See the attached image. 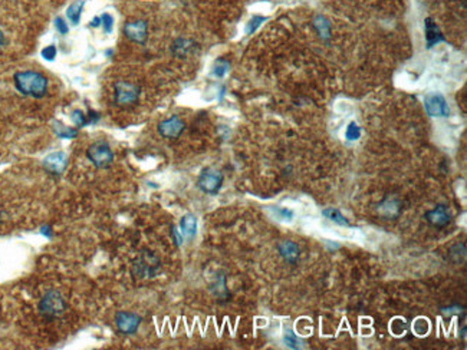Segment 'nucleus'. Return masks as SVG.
Segmentation results:
<instances>
[{"label": "nucleus", "instance_id": "obj_1", "mask_svg": "<svg viewBox=\"0 0 467 350\" xmlns=\"http://www.w3.org/2000/svg\"><path fill=\"white\" fill-rule=\"evenodd\" d=\"M16 89L30 98H43L48 93V78L36 71H20L13 76Z\"/></svg>", "mask_w": 467, "mask_h": 350}, {"label": "nucleus", "instance_id": "obj_2", "mask_svg": "<svg viewBox=\"0 0 467 350\" xmlns=\"http://www.w3.org/2000/svg\"><path fill=\"white\" fill-rule=\"evenodd\" d=\"M160 268H161V262L158 260V257L151 251H142L134 260L132 271L141 278H151L158 274Z\"/></svg>", "mask_w": 467, "mask_h": 350}, {"label": "nucleus", "instance_id": "obj_3", "mask_svg": "<svg viewBox=\"0 0 467 350\" xmlns=\"http://www.w3.org/2000/svg\"><path fill=\"white\" fill-rule=\"evenodd\" d=\"M87 157L91 164L100 170L110 168L114 161V152L105 141H97L92 145H89V148L87 150Z\"/></svg>", "mask_w": 467, "mask_h": 350}, {"label": "nucleus", "instance_id": "obj_4", "mask_svg": "<svg viewBox=\"0 0 467 350\" xmlns=\"http://www.w3.org/2000/svg\"><path fill=\"white\" fill-rule=\"evenodd\" d=\"M39 310L45 317H58L66 310V301L58 290H49L39 301Z\"/></svg>", "mask_w": 467, "mask_h": 350}, {"label": "nucleus", "instance_id": "obj_5", "mask_svg": "<svg viewBox=\"0 0 467 350\" xmlns=\"http://www.w3.org/2000/svg\"><path fill=\"white\" fill-rule=\"evenodd\" d=\"M139 93H141V90L135 84L126 82V81L115 82L114 100L117 105H121V106L132 105L138 100Z\"/></svg>", "mask_w": 467, "mask_h": 350}, {"label": "nucleus", "instance_id": "obj_6", "mask_svg": "<svg viewBox=\"0 0 467 350\" xmlns=\"http://www.w3.org/2000/svg\"><path fill=\"white\" fill-rule=\"evenodd\" d=\"M223 179L225 178H223V174L220 171H217L215 168H206V170H203L199 179H197V187L206 194L215 195L220 191V188L223 185Z\"/></svg>", "mask_w": 467, "mask_h": 350}, {"label": "nucleus", "instance_id": "obj_7", "mask_svg": "<svg viewBox=\"0 0 467 350\" xmlns=\"http://www.w3.org/2000/svg\"><path fill=\"white\" fill-rule=\"evenodd\" d=\"M114 322L119 333H122V335H134V333H137L142 319L137 313L118 312L115 314Z\"/></svg>", "mask_w": 467, "mask_h": 350}, {"label": "nucleus", "instance_id": "obj_8", "mask_svg": "<svg viewBox=\"0 0 467 350\" xmlns=\"http://www.w3.org/2000/svg\"><path fill=\"white\" fill-rule=\"evenodd\" d=\"M424 106L430 116H449L450 108L442 93H430L424 99Z\"/></svg>", "mask_w": 467, "mask_h": 350}, {"label": "nucleus", "instance_id": "obj_9", "mask_svg": "<svg viewBox=\"0 0 467 350\" xmlns=\"http://www.w3.org/2000/svg\"><path fill=\"white\" fill-rule=\"evenodd\" d=\"M184 129H186L184 121H183L180 116H177V115H173V116L167 118V119H164V121L158 125V132H160V135L164 138H168V139L178 138L184 132Z\"/></svg>", "mask_w": 467, "mask_h": 350}, {"label": "nucleus", "instance_id": "obj_10", "mask_svg": "<svg viewBox=\"0 0 467 350\" xmlns=\"http://www.w3.org/2000/svg\"><path fill=\"white\" fill-rule=\"evenodd\" d=\"M43 168L46 173L52 175H61L65 173L66 167H68V157L65 155L62 151H56L49 154L45 160H43Z\"/></svg>", "mask_w": 467, "mask_h": 350}, {"label": "nucleus", "instance_id": "obj_11", "mask_svg": "<svg viewBox=\"0 0 467 350\" xmlns=\"http://www.w3.org/2000/svg\"><path fill=\"white\" fill-rule=\"evenodd\" d=\"M147 33H148V26H147V22H144V20L126 22L124 25V35L131 42L144 45L147 40Z\"/></svg>", "mask_w": 467, "mask_h": 350}, {"label": "nucleus", "instance_id": "obj_12", "mask_svg": "<svg viewBox=\"0 0 467 350\" xmlns=\"http://www.w3.org/2000/svg\"><path fill=\"white\" fill-rule=\"evenodd\" d=\"M426 220L431 225H434V227H446L450 223L452 215H450L449 208L446 205L440 204V205L434 207L433 210H430V211L426 213Z\"/></svg>", "mask_w": 467, "mask_h": 350}, {"label": "nucleus", "instance_id": "obj_13", "mask_svg": "<svg viewBox=\"0 0 467 350\" xmlns=\"http://www.w3.org/2000/svg\"><path fill=\"white\" fill-rule=\"evenodd\" d=\"M278 250L279 254L282 256V259L285 262H291V264H295L301 257V249L293 241H283V243H280L278 246Z\"/></svg>", "mask_w": 467, "mask_h": 350}, {"label": "nucleus", "instance_id": "obj_14", "mask_svg": "<svg viewBox=\"0 0 467 350\" xmlns=\"http://www.w3.org/2000/svg\"><path fill=\"white\" fill-rule=\"evenodd\" d=\"M424 23H426L424 25L426 26V40H427V48L429 49H431L433 46H436L440 42H444V36H443L439 26L434 23L433 19H430V17L426 19Z\"/></svg>", "mask_w": 467, "mask_h": 350}, {"label": "nucleus", "instance_id": "obj_15", "mask_svg": "<svg viewBox=\"0 0 467 350\" xmlns=\"http://www.w3.org/2000/svg\"><path fill=\"white\" fill-rule=\"evenodd\" d=\"M180 230L181 234L187 238H194L197 234V218L193 214H186L181 221H180Z\"/></svg>", "mask_w": 467, "mask_h": 350}, {"label": "nucleus", "instance_id": "obj_16", "mask_svg": "<svg viewBox=\"0 0 467 350\" xmlns=\"http://www.w3.org/2000/svg\"><path fill=\"white\" fill-rule=\"evenodd\" d=\"M400 208H401V204L397 198H387L378 205V213L384 215L385 218H392L400 213Z\"/></svg>", "mask_w": 467, "mask_h": 350}, {"label": "nucleus", "instance_id": "obj_17", "mask_svg": "<svg viewBox=\"0 0 467 350\" xmlns=\"http://www.w3.org/2000/svg\"><path fill=\"white\" fill-rule=\"evenodd\" d=\"M52 129H53L56 137L62 138V139H74V138H76V134H78V131H76L75 128L63 125L61 121H53L52 122Z\"/></svg>", "mask_w": 467, "mask_h": 350}, {"label": "nucleus", "instance_id": "obj_18", "mask_svg": "<svg viewBox=\"0 0 467 350\" xmlns=\"http://www.w3.org/2000/svg\"><path fill=\"white\" fill-rule=\"evenodd\" d=\"M193 49H194V42L189 39H177L171 46V50L176 56H186L190 52H193Z\"/></svg>", "mask_w": 467, "mask_h": 350}, {"label": "nucleus", "instance_id": "obj_19", "mask_svg": "<svg viewBox=\"0 0 467 350\" xmlns=\"http://www.w3.org/2000/svg\"><path fill=\"white\" fill-rule=\"evenodd\" d=\"M84 4H85V1H84V0H76V1H74V3L68 7V10H66V16H68V19H69L74 25H78V23L81 22V16H82Z\"/></svg>", "mask_w": 467, "mask_h": 350}, {"label": "nucleus", "instance_id": "obj_20", "mask_svg": "<svg viewBox=\"0 0 467 350\" xmlns=\"http://www.w3.org/2000/svg\"><path fill=\"white\" fill-rule=\"evenodd\" d=\"M322 215L329 220V221H332V223H335V224L338 225H350V221H348V218L344 215V214L340 211V210H337V208H325L324 211H322Z\"/></svg>", "mask_w": 467, "mask_h": 350}, {"label": "nucleus", "instance_id": "obj_21", "mask_svg": "<svg viewBox=\"0 0 467 350\" xmlns=\"http://www.w3.org/2000/svg\"><path fill=\"white\" fill-rule=\"evenodd\" d=\"M314 27L316 29L318 35L324 40H328L331 38V23L324 17V16H318L314 20Z\"/></svg>", "mask_w": 467, "mask_h": 350}, {"label": "nucleus", "instance_id": "obj_22", "mask_svg": "<svg viewBox=\"0 0 467 350\" xmlns=\"http://www.w3.org/2000/svg\"><path fill=\"white\" fill-rule=\"evenodd\" d=\"M283 342H285V345H286L289 349H303V345H305V342H303L302 339L298 338L292 330H288V332L285 333Z\"/></svg>", "mask_w": 467, "mask_h": 350}, {"label": "nucleus", "instance_id": "obj_23", "mask_svg": "<svg viewBox=\"0 0 467 350\" xmlns=\"http://www.w3.org/2000/svg\"><path fill=\"white\" fill-rule=\"evenodd\" d=\"M212 290L215 291V294L217 297H228L229 296V291L228 288H226V280H225V275H220V277H217L215 281V284H213V287Z\"/></svg>", "mask_w": 467, "mask_h": 350}, {"label": "nucleus", "instance_id": "obj_24", "mask_svg": "<svg viewBox=\"0 0 467 350\" xmlns=\"http://www.w3.org/2000/svg\"><path fill=\"white\" fill-rule=\"evenodd\" d=\"M272 211L275 213V215L278 218L283 220V221H292L293 217H295V213L292 211L291 208H286V207H273Z\"/></svg>", "mask_w": 467, "mask_h": 350}, {"label": "nucleus", "instance_id": "obj_25", "mask_svg": "<svg viewBox=\"0 0 467 350\" xmlns=\"http://www.w3.org/2000/svg\"><path fill=\"white\" fill-rule=\"evenodd\" d=\"M345 137L348 141H358L361 138V128L356 125V122H350L345 131Z\"/></svg>", "mask_w": 467, "mask_h": 350}, {"label": "nucleus", "instance_id": "obj_26", "mask_svg": "<svg viewBox=\"0 0 467 350\" xmlns=\"http://www.w3.org/2000/svg\"><path fill=\"white\" fill-rule=\"evenodd\" d=\"M229 66H230V63H229L228 61H225V59H219V61L215 63V68H213V75L217 76V78H223V76L228 74Z\"/></svg>", "mask_w": 467, "mask_h": 350}, {"label": "nucleus", "instance_id": "obj_27", "mask_svg": "<svg viewBox=\"0 0 467 350\" xmlns=\"http://www.w3.org/2000/svg\"><path fill=\"white\" fill-rule=\"evenodd\" d=\"M265 20L266 17H263V16H253L252 19L249 20L247 26H246V33H247V35H252L253 32H256V29L262 25Z\"/></svg>", "mask_w": 467, "mask_h": 350}, {"label": "nucleus", "instance_id": "obj_28", "mask_svg": "<svg viewBox=\"0 0 467 350\" xmlns=\"http://www.w3.org/2000/svg\"><path fill=\"white\" fill-rule=\"evenodd\" d=\"M72 119H74V122H75V125L78 126V128H82V126L89 125L88 118H87V113H84L82 111H75L74 115H72Z\"/></svg>", "mask_w": 467, "mask_h": 350}, {"label": "nucleus", "instance_id": "obj_29", "mask_svg": "<svg viewBox=\"0 0 467 350\" xmlns=\"http://www.w3.org/2000/svg\"><path fill=\"white\" fill-rule=\"evenodd\" d=\"M101 25L105 30V33H111L113 32V25H114V19L111 14L105 13L101 16Z\"/></svg>", "mask_w": 467, "mask_h": 350}, {"label": "nucleus", "instance_id": "obj_30", "mask_svg": "<svg viewBox=\"0 0 467 350\" xmlns=\"http://www.w3.org/2000/svg\"><path fill=\"white\" fill-rule=\"evenodd\" d=\"M40 55H42V58L46 59V61H53V59L56 58V46H55V45L46 46L45 49H42Z\"/></svg>", "mask_w": 467, "mask_h": 350}, {"label": "nucleus", "instance_id": "obj_31", "mask_svg": "<svg viewBox=\"0 0 467 350\" xmlns=\"http://www.w3.org/2000/svg\"><path fill=\"white\" fill-rule=\"evenodd\" d=\"M55 27H56V30H58L61 35H66V33L69 32V27H68L65 19H62V17H56V19H55Z\"/></svg>", "mask_w": 467, "mask_h": 350}, {"label": "nucleus", "instance_id": "obj_32", "mask_svg": "<svg viewBox=\"0 0 467 350\" xmlns=\"http://www.w3.org/2000/svg\"><path fill=\"white\" fill-rule=\"evenodd\" d=\"M171 236L174 238V243H176L177 247H180L181 243H183V236L178 233V230H177L176 227H171Z\"/></svg>", "mask_w": 467, "mask_h": 350}, {"label": "nucleus", "instance_id": "obj_33", "mask_svg": "<svg viewBox=\"0 0 467 350\" xmlns=\"http://www.w3.org/2000/svg\"><path fill=\"white\" fill-rule=\"evenodd\" d=\"M444 314H452V313H460L462 312V307H449V309H443L442 310Z\"/></svg>", "mask_w": 467, "mask_h": 350}, {"label": "nucleus", "instance_id": "obj_34", "mask_svg": "<svg viewBox=\"0 0 467 350\" xmlns=\"http://www.w3.org/2000/svg\"><path fill=\"white\" fill-rule=\"evenodd\" d=\"M40 233H42L45 237H51L52 236V230L49 228V227H43V228L40 230Z\"/></svg>", "mask_w": 467, "mask_h": 350}, {"label": "nucleus", "instance_id": "obj_35", "mask_svg": "<svg viewBox=\"0 0 467 350\" xmlns=\"http://www.w3.org/2000/svg\"><path fill=\"white\" fill-rule=\"evenodd\" d=\"M100 25H101V17H95V19L92 20V23H91L92 27H97V26H100Z\"/></svg>", "mask_w": 467, "mask_h": 350}, {"label": "nucleus", "instance_id": "obj_36", "mask_svg": "<svg viewBox=\"0 0 467 350\" xmlns=\"http://www.w3.org/2000/svg\"><path fill=\"white\" fill-rule=\"evenodd\" d=\"M4 43H6V38H4L3 32L0 30V46H1V45H4Z\"/></svg>", "mask_w": 467, "mask_h": 350}]
</instances>
